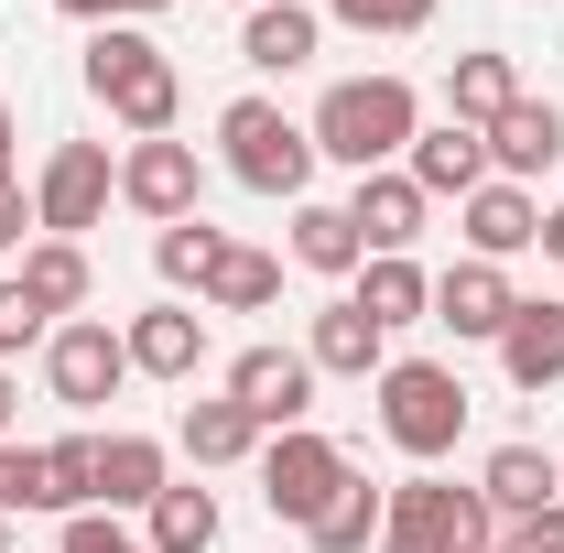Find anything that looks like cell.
Returning <instances> with one entry per match:
<instances>
[{"instance_id": "cell-1", "label": "cell", "mask_w": 564, "mask_h": 553, "mask_svg": "<svg viewBox=\"0 0 564 553\" xmlns=\"http://www.w3.org/2000/svg\"><path fill=\"white\" fill-rule=\"evenodd\" d=\"M315 163H348V174H380V163H402L423 131V98L413 76H337L326 98H315Z\"/></svg>"}, {"instance_id": "cell-2", "label": "cell", "mask_w": 564, "mask_h": 553, "mask_svg": "<svg viewBox=\"0 0 564 553\" xmlns=\"http://www.w3.org/2000/svg\"><path fill=\"white\" fill-rule=\"evenodd\" d=\"M87 98L131 141H163L174 109H185V76H174V55H163L141 22H109V33H87Z\"/></svg>"}, {"instance_id": "cell-3", "label": "cell", "mask_w": 564, "mask_h": 553, "mask_svg": "<svg viewBox=\"0 0 564 553\" xmlns=\"http://www.w3.org/2000/svg\"><path fill=\"white\" fill-rule=\"evenodd\" d=\"M217 152H228V174L250 196H282V207H304V185H315V131L282 120V98H228L217 109Z\"/></svg>"}, {"instance_id": "cell-4", "label": "cell", "mask_w": 564, "mask_h": 553, "mask_svg": "<svg viewBox=\"0 0 564 553\" xmlns=\"http://www.w3.org/2000/svg\"><path fill=\"white\" fill-rule=\"evenodd\" d=\"M369 391H380V434H391L413 467L456 456V434H467V380H456L445 358H391Z\"/></svg>"}, {"instance_id": "cell-5", "label": "cell", "mask_w": 564, "mask_h": 553, "mask_svg": "<svg viewBox=\"0 0 564 553\" xmlns=\"http://www.w3.org/2000/svg\"><path fill=\"white\" fill-rule=\"evenodd\" d=\"M489 499L456 478H402L391 488V521H380V553H489Z\"/></svg>"}, {"instance_id": "cell-6", "label": "cell", "mask_w": 564, "mask_h": 553, "mask_svg": "<svg viewBox=\"0 0 564 553\" xmlns=\"http://www.w3.org/2000/svg\"><path fill=\"white\" fill-rule=\"evenodd\" d=\"M348 445L337 434H315V423H293V434H261V510H272L282 532H304L337 488H348Z\"/></svg>"}, {"instance_id": "cell-7", "label": "cell", "mask_w": 564, "mask_h": 553, "mask_svg": "<svg viewBox=\"0 0 564 553\" xmlns=\"http://www.w3.org/2000/svg\"><path fill=\"white\" fill-rule=\"evenodd\" d=\"M120 196V163H109V141H55L44 152V174H33V217H44V239H76V228H98Z\"/></svg>"}, {"instance_id": "cell-8", "label": "cell", "mask_w": 564, "mask_h": 553, "mask_svg": "<svg viewBox=\"0 0 564 553\" xmlns=\"http://www.w3.org/2000/svg\"><path fill=\"white\" fill-rule=\"evenodd\" d=\"M228 402L261 423V434H293V423L315 413V358L304 347H239L228 358Z\"/></svg>"}, {"instance_id": "cell-9", "label": "cell", "mask_w": 564, "mask_h": 553, "mask_svg": "<svg viewBox=\"0 0 564 553\" xmlns=\"http://www.w3.org/2000/svg\"><path fill=\"white\" fill-rule=\"evenodd\" d=\"M44 380H55V402L98 413V402L131 380V347H120V326H98V315H66V326L44 337Z\"/></svg>"}, {"instance_id": "cell-10", "label": "cell", "mask_w": 564, "mask_h": 553, "mask_svg": "<svg viewBox=\"0 0 564 553\" xmlns=\"http://www.w3.org/2000/svg\"><path fill=\"white\" fill-rule=\"evenodd\" d=\"M196 196H207V163H196V141H131L120 152V207H141V217H196Z\"/></svg>"}, {"instance_id": "cell-11", "label": "cell", "mask_w": 564, "mask_h": 553, "mask_svg": "<svg viewBox=\"0 0 564 553\" xmlns=\"http://www.w3.org/2000/svg\"><path fill=\"white\" fill-rule=\"evenodd\" d=\"M423 217H434V196H423V185L402 174V163L358 174V196H348V228H358V250H369V261H413Z\"/></svg>"}, {"instance_id": "cell-12", "label": "cell", "mask_w": 564, "mask_h": 553, "mask_svg": "<svg viewBox=\"0 0 564 553\" xmlns=\"http://www.w3.org/2000/svg\"><path fill=\"white\" fill-rule=\"evenodd\" d=\"M478 499H489V521H543V510H564V456H543V445H489V467H478Z\"/></svg>"}, {"instance_id": "cell-13", "label": "cell", "mask_w": 564, "mask_h": 553, "mask_svg": "<svg viewBox=\"0 0 564 553\" xmlns=\"http://www.w3.org/2000/svg\"><path fill=\"white\" fill-rule=\"evenodd\" d=\"M478 141H489V174H499V185H521V174H554V163H564V109L521 87V98H510V109H499Z\"/></svg>"}, {"instance_id": "cell-14", "label": "cell", "mask_w": 564, "mask_h": 553, "mask_svg": "<svg viewBox=\"0 0 564 553\" xmlns=\"http://www.w3.org/2000/svg\"><path fill=\"white\" fill-rule=\"evenodd\" d=\"M120 347H131L141 380H196L207 369V304H152L120 326Z\"/></svg>"}, {"instance_id": "cell-15", "label": "cell", "mask_w": 564, "mask_h": 553, "mask_svg": "<svg viewBox=\"0 0 564 553\" xmlns=\"http://www.w3.org/2000/svg\"><path fill=\"white\" fill-rule=\"evenodd\" d=\"M510 315H521V293H510L499 261H456V272H434V326H445V337H489L499 347Z\"/></svg>"}, {"instance_id": "cell-16", "label": "cell", "mask_w": 564, "mask_h": 553, "mask_svg": "<svg viewBox=\"0 0 564 553\" xmlns=\"http://www.w3.org/2000/svg\"><path fill=\"white\" fill-rule=\"evenodd\" d=\"M402 174H413L423 196H456V207H467V196L489 185V141L467 131V120H423L413 152H402Z\"/></svg>"}, {"instance_id": "cell-17", "label": "cell", "mask_w": 564, "mask_h": 553, "mask_svg": "<svg viewBox=\"0 0 564 553\" xmlns=\"http://www.w3.org/2000/svg\"><path fill=\"white\" fill-rule=\"evenodd\" d=\"M499 369H510V391H564V304L554 293H521V315L499 326Z\"/></svg>"}, {"instance_id": "cell-18", "label": "cell", "mask_w": 564, "mask_h": 553, "mask_svg": "<svg viewBox=\"0 0 564 553\" xmlns=\"http://www.w3.org/2000/svg\"><path fill=\"white\" fill-rule=\"evenodd\" d=\"M521 250H543V207H532L521 185H499V174H489V185L467 196V261H499V272H510Z\"/></svg>"}, {"instance_id": "cell-19", "label": "cell", "mask_w": 564, "mask_h": 553, "mask_svg": "<svg viewBox=\"0 0 564 553\" xmlns=\"http://www.w3.org/2000/svg\"><path fill=\"white\" fill-rule=\"evenodd\" d=\"M304 358H315V380H380V369H391V337H380L348 293H337V304L304 326Z\"/></svg>"}, {"instance_id": "cell-20", "label": "cell", "mask_w": 564, "mask_h": 553, "mask_svg": "<svg viewBox=\"0 0 564 553\" xmlns=\"http://www.w3.org/2000/svg\"><path fill=\"white\" fill-rule=\"evenodd\" d=\"M315 44H326V11H304V0H261V11L239 22V55H250L261 76L315 66Z\"/></svg>"}, {"instance_id": "cell-21", "label": "cell", "mask_w": 564, "mask_h": 553, "mask_svg": "<svg viewBox=\"0 0 564 553\" xmlns=\"http://www.w3.org/2000/svg\"><path fill=\"white\" fill-rule=\"evenodd\" d=\"M174 488V456L152 434H98V510H152Z\"/></svg>"}, {"instance_id": "cell-22", "label": "cell", "mask_w": 564, "mask_h": 553, "mask_svg": "<svg viewBox=\"0 0 564 553\" xmlns=\"http://www.w3.org/2000/svg\"><path fill=\"white\" fill-rule=\"evenodd\" d=\"M358 315L380 326V337H402V326H434V272H413V261H358Z\"/></svg>"}, {"instance_id": "cell-23", "label": "cell", "mask_w": 564, "mask_h": 553, "mask_svg": "<svg viewBox=\"0 0 564 553\" xmlns=\"http://www.w3.org/2000/svg\"><path fill=\"white\" fill-rule=\"evenodd\" d=\"M510 98H521V66H510V55H489V44L445 66V120H467V131H489Z\"/></svg>"}, {"instance_id": "cell-24", "label": "cell", "mask_w": 564, "mask_h": 553, "mask_svg": "<svg viewBox=\"0 0 564 553\" xmlns=\"http://www.w3.org/2000/svg\"><path fill=\"white\" fill-rule=\"evenodd\" d=\"M174 445H185L196 467H239V456H261V423H250L239 402H228V391H217V402H185Z\"/></svg>"}, {"instance_id": "cell-25", "label": "cell", "mask_w": 564, "mask_h": 553, "mask_svg": "<svg viewBox=\"0 0 564 553\" xmlns=\"http://www.w3.org/2000/svg\"><path fill=\"white\" fill-rule=\"evenodd\" d=\"M380 521H391V488L348 478L326 510H315V521H304V543H315V553H369V543H380Z\"/></svg>"}, {"instance_id": "cell-26", "label": "cell", "mask_w": 564, "mask_h": 553, "mask_svg": "<svg viewBox=\"0 0 564 553\" xmlns=\"http://www.w3.org/2000/svg\"><path fill=\"white\" fill-rule=\"evenodd\" d=\"M22 293H33V304H44V315H76V304H87V293H98V272H87V250H76V239H33V250H22Z\"/></svg>"}, {"instance_id": "cell-27", "label": "cell", "mask_w": 564, "mask_h": 553, "mask_svg": "<svg viewBox=\"0 0 564 553\" xmlns=\"http://www.w3.org/2000/svg\"><path fill=\"white\" fill-rule=\"evenodd\" d=\"M293 261H304V272H326V282H358L369 250H358L348 207H315V196H304V207H293Z\"/></svg>"}, {"instance_id": "cell-28", "label": "cell", "mask_w": 564, "mask_h": 553, "mask_svg": "<svg viewBox=\"0 0 564 553\" xmlns=\"http://www.w3.org/2000/svg\"><path fill=\"white\" fill-rule=\"evenodd\" d=\"M272 293H282V261H272V250H239V239H228V250H217V272H207V293H196V304H207V315H261Z\"/></svg>"}, {"instance_id": "cell-29", "label": "cell", "mask_w": 564, "mask_h": 553, "mask_svg": "<svg viewBox=\"0 0 564 553\" xmlns=\"http://www.w3.org/2000/svg\"><path fill=\"white\" fill-rule=\"evenodd\" d=\"M141 521H152V532H141L152 553H207V543H217V488H196V478H185V488H163Z\"/></svg>"}, {"instance_id": "cell-30", "label": "cell", "mask_w": 564, "mask_h": 553, "mask_svg": "<svg viewBox=\"0 0 564 553\" xmlns=\"http://www.w3.org/2000/svg\"><path fill=\"white\" fill-rule=\"evenodd\" d=\"M217 250H228V228H207V217H174V228H163V239H152V272L174 282V293H185V282H196V293H207V272H217Z\"/></svg>"}, {"instance_id": "cell-31", "label": "cell", "mask_w": 564, "mask_h": 553, "mask_svg": "<svg viewBox=\"0 0 564 553\" xmlns=\"http://www.w3.org/2000/svg\"><path fill=\"white\" fill-rule=\"evenodd\" d=\"M44 478H55V510H98V434H55L44 445Z\"/></svg>"}, {"instance_id": "cell-32", "label": "cell", "mask_w": 564, "mask_h": 553, "mask_svg": "<svg viewBox=\"0 0 564 553\" xmlns=\"http://www.w3.org/2000/svg\"><path fill=\"white\" fill-rule=\"evenodd\" d=\"M11 510H55V478H44V445H11L0 434V521Z\"/></svg>"}, {"instance_id": "cell-33", "label": "cell", "mask_w": 564, "mask_h": 553, "mask_svg": "<svg viewBox=\"0 0 564 553\" xmlns=\"http://www.w3.org/2000/svg\"><path fill=\"white\" fill-rule=\"evenodd\" d=\"M348 33H423L434 22V0H326Z\"/></svg>"}, {"instance_id": "cell-34", "label": "cell", "mask_w": 564, "mask_h": 553, "mask_svg": "<svg viewBox=\"0 0 564 553\" xmlns=\"http://www.w3.org/2000/svg\"><path fill=\"white\" fill-rule=\"evenodd\" d=\"M55 553H152V543H141V532L120 521V510H76V521H66V543H55Z\"/></svg>"}, {"instance_id": "cell-35", "label": "cell", "mask_w": 564, "mask_h": 553, "mask_svg": "<svg viewBox=\"0 0 564 553\" xmlns=\"http://www.w3.org/2000/svg\"><path fill=\"white\" fill-rule=\"evenodd\" d=\"M33 337H55V315H44V304H33L22 282H0V358H22Z\"/></svg>"}, {"instance_id": "cell-36", "label": "cell", "mask_w": 564, "mask_h": 553, "mask_svg": "<svg viewBox=\"0 0 564 553\" xmlns=\"http://www.w3.org/2000/svg\"><path fill=\"white\" fill-rule=\"evenodd\" d=\"M55 11H66V22H98V33H109V22H152V11H174V0H55Z\"/></svg>"}, {"instance_id": "cell-37", "label": "cell", "mask_w": 564, "mask_h": 553, "mask_svg": "<svg viewBox=\"0 0 564 553\" xmlns=\"http://www.w3.org/2000/svg\"><path fill=\"white\" fill-rule=\"evenodd\" d=\"M33 239H44L33 196H22V185H0V250H33Z\"/></svg>"}, {"instance_id": "cell-38", "label": "cell", "mask_w": 564, "mask_h": 553, "mask_svg": "<svg viewBox=\"0 0 564 553\" xmlns=\"http://www.w3.org/2000/svg\"><path fill=\"white\" fill-rule=\"evenodd\" d=\"M510 553H564V510H543V521H521V532H510Z\"/></svg>"}, {"instance_id": "cell-39", "label": "cell", "mask_w": 564, "mask_h": 553, "mask_svg": "<svg viewBox=\"0 0 564 553\" xmlns=\"http://www.w3.org/2000/svg\"><path fill=\"white\" fill-rule=\"evenodd\" d=\"M543 261H564V207H543Z\"/></svg>"}, {"instance_id": "cell-40", "label": "cell", "mask_w": 564, "mask_h": 553, "mask_svg": "<svg viewBox=\"0 0 564 553\" xmlns=\"http://www.w3.org/2000/svg\"><path fill=\"white\" fill-rule=\"evenodd\" d=\"M0 185H11V98H0Z\"/></svg>"}, {"instance_id": "cell-41", "label": "cell", "mask_w": 564, "mask_h": 553, "mask_svg": "<svg viewBox=\"0 0 564 553\" xmlns=\"http://www.w3.org/2000/svg\"><path fill=\"white\" fill-rule=\"evenodd\" d=\"M0 434H11V369H0Z\"/></svg>"}, {"instance_id": "cell-42", "label": "cell", "mask_w": 564, "mask_h": 553, "mask_svg": "<svg viewBox=\"0 0 564 553\" xmlns=\"http://www.w3.org/2000/svg\"><path fill=\"white\" fill-rule=\"evenodd\" d=\"M0 553H11V521H0Z\"/></svg>"}, {"instance_id": "cell-43", "label": "cell", "mask_w": 564, "mask_h": 553, "mask_svg": "<svg viewBox=\"0 0 564 553\" xmlns=\"http://www.w3.org/2000/svg\"><path fill=\"white\" fill-rule=\"evenodd\" d=\"M239 11H261V0H239Z\"/></svg>"}, {"instance_id": "cell-44", "label": "cell", "mask_w": 564, "mask_h": 553, "mask_svg": "<svg viewBox=\"0 0 564 553\" xmlns=\"http://www.w3.org/2000/svg\"><path fill=\"white\" fill-rule=\"evenodd\" d=\"M489 553H510V543H489Z\"/></svg>"}]
</instances>
